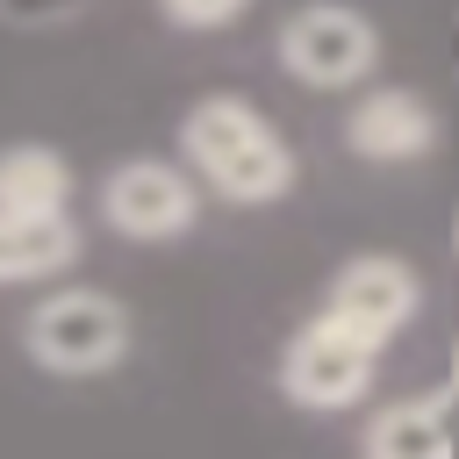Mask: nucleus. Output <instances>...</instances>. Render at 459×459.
Returning <instances> with one entry per match:
<instances>
[{
    "label": "nucleus",
    "instance_id": "nucleus-1",
    "mask_svg": "<svg viewBox=\"0 0 459 459\" xmlns=\"http://www.w3.org/2000/svg\"><path fill=\"white\" fill-rule=\"evenodd\" d=\"M179 165L230 208H273L294 194V172H301L273 115H258V100L244 93H201L179 115Z\"/></svg>",
    "mask_w": 459,
    "mask_h": 459
},
{
    "label": "nucleus",
    "instance_id": "nucleus-2",
    "mask_svg": "<svg viewBox=\"0 0 459 459\" xmlns=\"http://www.w3.org/2000/svg\"><path fill=\"white\" fill-rule=\"evenodd\" d=\"M22 351L29 366L57 380H93L129 359V308L100 287H57L22 316Z\"/></svg>",
    "mask_w": 459,
    "mask_h": 459
},
{
    "label": "nucleus",
    "instance_id": "nucleus-3",
    "mask_svg": "<svg viewBox=\"0 0 459 459\" xmlns=\"http://www.w3.org/2000/svg\"><path fill=\"white\" fill-rule=\"evenodd\" d=\"M380 351H387L380 337H366V330L337 323L330 308H316L287 337V351H280V394L294 409H308V416H337V409H351V402L373 394Z\"/></svg>",
    "mask_w": 459,
    "mask_h": 459
},
{
    "label": "nucleus",
    "instance_id": "nucleus-4",
    "mask_svg": "<svg viewBox=\"0 0 459 459\" xmlns=\"http://www.w3.org/2000/svg\"><path fill=\"white\" fill-rule=\"evenodd\" d=\"M373 65H380V29L344 0H316L280 22V72L301 79L308 93H344Z\"/></svg>",
    "mask_w": 459,
    "mask_h": 459
},
{
    "label": "nucleus",
    "instance_id": "nucleus-5",
    "mask_svg": "<svg viewBox=\"0 0 459 459\" xmlns=\"http://www.w3.org/2000/svg\"><path fill=\"white\" fill-rule=\"evenodd\" d=\"M100 222L129 244H179L201 222V186L172 158H122L100 179Z\"/></svg>",
    "mask_w": 459,
    "mask_h": 459
},
{
    "label": "nucleus",
    "instance_id": "nucleus-6",
    "mask_svg": "<svg viewBox=\"0 0 459 459\" xmlns=\"http://www.w3.org/2000/svg\"><path fill=\"white\" fill-rule=\"evenodd\" d=\"M323 308H330L337 323H351V330H366V337L387 344V337H402V330L423 316V280H416V265L394 258V251H359V258H344V265L330 273Z\"/></svg>",
    "mask_w": 459,
    "mask_h": 459
},
{
    "label": "nucleus",
    "instance_id": "nucleus-7",
    "mask_svg": "<svg viewBox=\"0 0 459 459\" xmlns=\"http://www.w3.org/2000/svg\"><path fill=\"white\" fill-rule=\"evenodd\" d=\"M344 151L366 165H416L437 151V108L409 86H373L344 115Z\"/></svg>",
    "mask_w": 459,
    "mask_h": 459
},
{
    "label": "nucleus",
    "instance_id": "nucleus-8",
    "mask_svg": "<svg viewBox=\"0 0 459 459\" xmlns=\"http://www.w3.org/2000/svg\"><path fill=\"white\" fill-rule=\"evenodd\" d=\"M359 452L366 459H445L452 452V387L380 402L359 430Z\"/></svg>",
    "mask_w": 459,
    "mask_h": 459
},
{
    "label": "nucleus",
    "instance_id": "nucleus-9",
    "mask_svg": "<svg viewBox=\"0 0 459 459\" xmlns=\"http://www.w3.org/2000/svg\"><path fill=\"white\" fill-rule=\"evenodd\" d=\"M86 237L72 230V208L65 215H22V208H0V287L7 280H57L65 265H79Z\"/></svg>",
    "mask_w": 459,
    "mask_h": 459
},
{
    "label": "nucleus",
    "instance_id": "nucleus-10",
    "mask_svg": "<svg viewBox=\"0 0 459 459\" xmlns=\"http://www.w3.org/2000/svg\"><path fill=\"white\" fill-rule=\"evenodd\" d=\"M0 208L22 215H65L72 208V165L50 143H7L0 151Z\"/></svg>",
    "mask_w": 459,
    "mask_h": 459
},
{
    "label": "nucleus",
    "instance_id": "nucleus-11",
    "mask_svg": "<svg viewBox=\"0 0 459 459\" xmlns=\"http://www.w3.org/2000/svg\"><path fill=\"white\" fill-rule=\"evenodd\" d=\"M158 14H165L172 29H186V36H208V29L244 22V14H251V0H158Z\"/></svg>",
    "mask_w": 459,
    "mask_h": 459
},
{
    "label": "nucleus",
    "instance_id": "nucleus-12",
    "mask_svg": "<svg viewBox=\"0 0 459 459\" xmlns=\"http://www.w3.org/2000/svg\"><path fill=\"white\" fill-rule=\"evenodd\" d=\"M445 387H452V402H459V344H452V359H445Z\"/></svg>",
    "mask_w": 459,
    "mask_h": 459
},
{
    "label": "nucleus",
    "instance_id": "nucleus-13",
    "mask_svg": "<svg viewBox=\"0 0 459 459\" xmlns=\"http://www.w3.org/2000/svg\"><path fill=\"white\" fill-rule=\"evenodd\" d=\"M452 244H459V222H452Z\"/></svg>",
    "mask_w": 459,
    "mask_h": 459
}]
</instances>
